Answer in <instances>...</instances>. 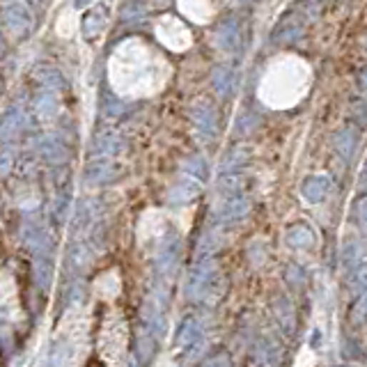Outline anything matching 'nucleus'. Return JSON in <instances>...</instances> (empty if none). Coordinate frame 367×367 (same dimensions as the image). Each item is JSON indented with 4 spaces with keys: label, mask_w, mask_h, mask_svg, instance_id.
<instances>
[{
    "label": "nucleus",
    "mask_w": 367,
    "mask_h": 367,
    "mask_svg": "<svg viewBox=\"0 0 367 367\" xmlns=\"http://www.w3.org/2000/svg\"><path fill=\"white\" fill-rule=\"evenodd\" d=\"M120 177H122V168L111 159H96L85 170V181L92 184V186H106V184H113Z\"/></svg>",
    "instance_id": "obj_1"
},
{
    "label": "nucleus",
    "mask_w": 367,
    "mask_h": 367,
    "mask_svg": "<svg viewBox=\"0 0 367 367\" xmlns=\"http://www.w3.org/2000/svg\"><path fill=\"white\" fill-rule=\"evenodd\" d=\"M202 342V326L196 317H186L177 328V338H175V349L181 353H193Z\"/></svg>",
    "instance_id": "obj_2"
},
{
    "label": "nucleus",
    "mask_w": 367,
    "mask_h": 367,
    "mask_svg": "<svg viewBox=\"0 0 367 367\" xmlns=\"http://www.w3.org/2000/svg\"><path fill=\"white\" fill-rule=\"evenodd\" d=\"M213 285V264L209 260H202L193 266V271L188 276V296L191 298H202L209 291V287Z\"/></svg>",
    "instance_id": "obj_3"
},
{
    "label": "nucleus",
    "mask_w": 367,
    "mask_h": 367,
    "mask_svg": "<svg viewBox=\"0 0 367 367\" xmlns=\"http://www.w3.org/2000/svg\"><path fill=\"white\" fill-rule=\"evenodd\" d=\"M124 149V138L115 131H101L92 140V156L94 159H113Z\"/></svg>",
    "instance_id": "obj_4"
},
{
    "label": "nucleus",
    "mask_w": 367,
    "mask_h": 367,
    "mask_svg": "<svg viewBox=\"0 0 367 367\" xmlns=\"http://www.w3.org/2000/svg\"><path fill=\"white\" fill-rule=\"evenodd\" d=\"M5 26H7V30L12 32L14 37H24L26 32L32 28V14H30V9L24 7L21 3L9 5L7 12H5Z\"/></svg>",
    "instance_id": "obj_5"
},
{
    "label": "nucleus",
    "mask_w": 367,
    "mask_h": 367,
    "mask_svg": "<svg viewBox=\"0 0 367 367\" xmlns=\"http://www.w3.org/2000/svg\"><path fill=\"white\" fill-rule=\"evenodd\" d=\"M179 248L181 241L177 236H166L164 241L159 246V253H156V268L159 273H172L177 266V257H179Z\"/></svg>",
    "instance_id": "obj_6"
},
{
    "label": "nucleus",
    "mask_w": 367,
    "mask_h": 367,
    "mask_svg": "<svg viewBox=\"0 0 367 367\" xmlns=\"http://www.w3.org/2000/svg\"><path fill=\"white\" fill-rule=\"evenodd\" d=\"M108 26V7L104 5H96L92 7L88 14L83 19V35L88 41H94L104 35V30Z\"/></svg>",
    "instance_id": "obj_7"
},
{
    "label": "nucleus",
    "mask_w": 367,
    "mask_h": 367,
    "mask_svg": "<svg viewBox=\"0 0 367 367\" xmlns=\"http://www.w3.org/2000/svg\"><path fill=\"white\" fill-rule=\"evenodd\" d=\"M200 191H202L200 179L186 175L181 181H177L175 186L170 188V193H168V202H170V204H186V202H191V200H196V198L200 196Z\"/></svg>",
    "instance_id": "obj_8"
},
{
    "label": "nucleus",
    "mask_w": 367,
    "mask_h": 367,
    "mask_svg": "<svg viewBox=\"0 0 367 367\" xmlns=\"http://www.w3.org/2000/svg\"><path fill=\"white\" fill-rule=\"evenodd\" d=\"M28 124V115L21 111V108H14L9 111L3 120H0V143H7V140H14V136H19Z\"/></svg>",
    "instance_id": "obj_9"
},
{
    "label": "nucleus",
    "mask_w": 367,
    "mask_h": 367,
    "mask_svg": "<svg viewBox=\"0 0 367 367\" xmlns=\"http://www.w3.org/2000/svg\"><path fill=\"white\" fill-rule=\"evenodd\" d=\"M32 81L41 85V90H51V92H60L64 88L62 74L56 67H51V64H37L32 69Z\"/></svg>",
    "instance_id": "obj_10"
},
{
    "label": "nucleus",
    "mask_w": 367,
    "mask_h": 367,
    "mask_svg": "<svg viewBox=\"0 0 367 367\" xmlns=\"http://www.w3.org/2000/svg\"><path fill=\"white\" fill-rule=\"evenodd\" d=\"M39 149H41V154H44V159L49 161L51 166H60V164L67 161V145H64L58 136H46L39 143Z\"/></svg>",
    "instance_id": "obj_11"
},
{
    "label": "nucleus",
    "mask_w": 367,
    "mask_h": 367,
    "mask_svg": "<svg viewBox=\"0 0 367 367\" xmlns=\"http://www.w3.org/2000/svg\"><path fill=\"white\" fill-rule=\"evenodd\" d=\"M26 246L32 251V255H44V253H51L53 239L44 228L35 225V228L26 230Z\"/></svg>",
    "instance_id": "obj_12"
},
{
    "label": "nucleus",
    "mask_w": 367,
    "mask_h": 367,
    "mask_svg": "<svg viewBox=\"0 0 367 367\" xmlns=\"http://www.w3.org/2000/svg\"><path fill=\"white\" fill-rule=\"evenodd\" d=\"M193 124H196L198 134L209 140L216 131V122H213V113L209 106H196L193 108Z\"/></svg>",
    "instance_id": "obj_13"
},
{
    "label": "nucleus",
    "mask_w": 367,
    "mask_h": 367,
    "mask_svg": "<svg viewBox=\"0 0 367 367\" xmlns=\"http://www.w3.org/2000/svg\"><path fill=\"white\" fill-rule=\"evenodd\" d=\"M32 273H35V283L41 289H46L51 285V278H53V260H51V253L35 255V262H32Z\"/></svg>",
    "instance_id": "obj_14"
},
{
    "label": "nucleus",
    "mask_w": 367,
    "mask_h": 367,
    "mask_svg": "<svg viewBox=\"0 0 367 367\" xmlns=\"http://www.w3.org/2000/svg\"><path fill=\"white\" fill-rule=\"evenodd\" d=\"M58 111V104H56V92L51 90H44L41 94L35 96V113L39 117H44V120H49V117H53Z\"/></svg>",
    "instance_id": "obj_15"
},
{
    "label": "nucleus",
    "mask_w": 367,
    "mask_h": 367,
    "mask_svg": "<svg viewBox=\"0 0 367 367\" xmlns=\"http://www.w3.org/2000/svg\"><path fill=\"white\" fill-rule=\"evenodd\" d=\"M90 257H92L90 246L88 243H76L69 253V264H71L74 271H83V268L90 266V262H92Z\"/></svg>",
    "instance_id": "obj_16"
},
{
    "label": "nucleus",
    "mask_w": 367,
    "mask_h": 367,
    "mask_svg": "<svg viewBox=\"0 0 367 367\" xmlns=\"http://www.w3.org/2000/svg\"><path fill=\"white\" fill-rule=\"evenodd\" d=\"M213 88L218 94L223 96H230V90H232V74L230 69H216L213 71Z\"/></svg>",
    "instance_id": "obj_17"
},
{
    "label": "nucleus",
    "mask_w": 367,
    "mask_h": 367,
    "mask_svg": "<svg viewBox=\"0 0 367 367\" xmlns=\"http://www.w3.org/2000/svg\"><path fill=\"white\" fill-rule=\"evenodd\" d=\"M246 211H248L246 200H230L228 204H223L221 218H225V221H234V218H241V216H243Z\"/></svg>",
    "instance_id": "obj_18"
},
{
    "label": "nucleus",
    "mask_w": 367,
    "mask_h": 367,
    "mask_svg": "<svg viewBox=\"0 0 367 367\" xmlns=\"http://www.w3.org/2000/svg\"><path fill=\"white\" fill-rule=\"evenodd\" d=\"M94 218V207L92 202H81L79 209H76V216H74V225L81 230V228H88Z\"/></svg>",
    "instance_id": "obj_19"
},
{
    "label": "nucleus",
    "mask_w": 367,
    "mask_h": 367,
    "mask_svg": "<svg viewBox=\"0 0 367 367\" xmlns=\"http://www.w3.org/2000/svg\"><path fill=\"white\" fill-rule=\"evenodd\" d=\"M184 172L202 181L204 175H207V164H204V161H202L200 156H193V159L186 161V164H184Z\"/></svg>",
    "instance_id": "obj_20"
},
{
    "label": "nucleus",
    "mask_w": 367,
    "mask_h": 367,
    "mask_svg": "<svg viewBox=\"0 0 367 367\" xmlns=\"http://www.w3.org/2000/svg\"><path fill=\"white\" fill-rule=\"evenodd\" d=\"M67 211H69V198L60 196L56 200V204H53V216H56L58 223H64V218H67Z\"/></svg>",
    "instance_id": "obj_21"
},
{
    "label": "nucleus",
    "mask_w": 367,
    "mask_h": 367,
    "mask_svg": "<svg viewBox=\"0 0 367 367\" xmlns=\"http://www.w3.org/2000/svg\"><path fill=\"white\" fill-rule=\"evenodd\" d=\"M12 170H14V154L9 149H3L0 152V177H7Z\"/></svg>",
    "instance_id": "obj_22"
},
{
    "label": "nucleus",
    "mask_w": 367,
    "mask_h": 367,
    "mask_svg": "<svg viewBox=\"0 0 367 367\" xmlns=\"http://www.w3.org/2000/svg\"><path fill=\"white\" fill-rule=\"evenodd\" d=\"M145 14V7L140 5V3H129L124 9H122V19L124 21H136V19H140Z\"/></svg>",
    "instance_id": "obj_23"
},
{
    "label": "nucleus",
    "mask_w": 367,
    "mask_h": 367,
    "mask_svg": "<svg viewBox=\"0 0 367 367\" xmlns=\"http://www.w3.org/2000/svg\"><path fill=\"white\" fill-rule=\"evenodd\" d=\"M90 3H94V0H74V5L76 7H88Z\"/></svg>",
    "instance_id": "obj_24"
},
{
    "label": "nucleus",
    "mask_w": 367,
    "mask_h": 367,
    "mask_svg": "<svg viewBox=\"0 0 367 367\" xmlns=\"http://www.w3.org/2000/svg\"><path fill=\"white\" fill-rule=\"evenodd\" d=\"M16 3H21V0H0V5H5V7H9V5H16Z\"/></svg>",
    "instance_id": "obj_25"
},
{
    "label": "nucleus",
    "mask_w": 367,
    "mask_h": 367,
    "mask_svg": "<svg viewBox=\"0 0 367 367\" xmlns=\"http://www.w3.org/2000/svg\"><path fill=\"white\" fill-rule=\"evenodd\" d=\"M3 56H5V39L0 37V58H3Z\"/></svg>",
    "instance_id": "obj_26"
}]
</instances>
